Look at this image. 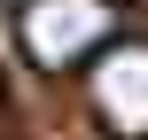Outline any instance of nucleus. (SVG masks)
Here are the masks:
<instances>
[{
	"label": "nucleus",
	"instance_id": "obj_1",
	"mask_svg": "<svg viewBox=\"0 0 148 140\" xmlns=\"http://www.w3.org/2000/svg\"><path fill=\"white\" fill-rule=\"evenodd\" d=\"M117 31H125V0H8V39L39 78H78Z\"/></svg>",
	"mask_w": 148,
	"mask_h": 140
},
{
	"label": "nucleus",
	"instance_id": "obj_3",
	"mask_svg": "<svg viewBox=\"0 0 148 140\" xmlns=\"http://www.w3.org/2000/svg\"><path fill=\"white\" fill-rule=\"evenodd\" d=\"M0 140H16V101H8V86H0Z\"/></svg>",
	"mask_w": 148,
	"mask_h": 140
},
{
	"label": "nucleus",
	"instance_id": "obj_4",
	"mask_svg": "<svg viewBox=\"0 0 148 140\" xmlns=\"http://www.w3.org/2000/svg\"><path fill=\"white\" fill-rule=\"evenodd\" d=\"M125 8H133V0H125ZM140 8H148V0H140Z\"/></svg>",
	"mask_w": 148,
	"mask_h": 140
},
{
	"label": "nucleus",
	"instance_id": "obj_2",
	"mask_svg": "<svg viewBox=\"0 0 148 140\" xmlns=\"http://www.w3.org/2000/svg\"><path fill=\"white\" fill-rule=\"evenodd\" d=\"M78 101L101 140H148V31H117L78 70Z\"/></svg>",
	"mask_w": 148,
	"mask_h": 140
}]
</instances>
